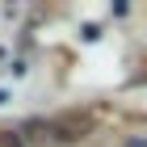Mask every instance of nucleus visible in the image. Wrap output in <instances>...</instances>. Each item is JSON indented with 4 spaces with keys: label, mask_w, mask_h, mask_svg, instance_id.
I'll use <instances>...</instances> for the list:
<instances>
[{
    "label": "nucleus",
    "mask_w": 147,
    "mask_h": 147,
    "mask_svg": "<svg viewBox=\"0 0 147 147\" xmlns=\"http://www.w3.org/2000/svg\"><path fill=\"white\" fill-rule=\"evenodd\" d=\"M0 147H21V135H13V130H0Z\"/></svg>",
    "instance_id": "obj_2"
},
{
    "label": "nucleus",
    "mask_w": 147,
    "mask_h": 147,
    "mask_svg": "<svg viewBox=\"0 0 147 147\" xmlns=\"http://www.w3.org/2000/svg\"><path fill=\"white\" fill-rule=\"evenodd\" d=\"M130 147H147V143H130Z\"/></svg>",
    "instance_id": "obj_3"
},
{
    "label": "nucleus",
    "mask_w": 147,
    "mask_h": 147,
    "mask_svg": "<svg viewBox=\"0 0 147 147\" xmlns=\"http://www.w3.org/2000/svg\"><path fill=\"white\" fill-rule=\"evenodd\" d=\"M51 135H55L59 143H80V139H88L92 135V113H80V109L59 113L55 122H51Z\"/></svg>",
    "instance_id": "obj_1"
}]
</instances>
